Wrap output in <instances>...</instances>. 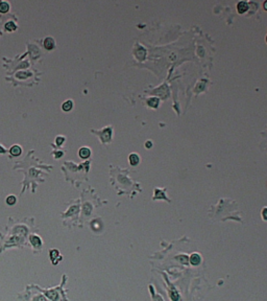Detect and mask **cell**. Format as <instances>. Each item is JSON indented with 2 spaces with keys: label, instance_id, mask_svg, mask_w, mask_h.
Instances as JSON below:
<instances>
[{
  "label": "cell",
  "instance_id": "cell-17",
  "mask_svg": "<svg viewBox=\"0 0 267 301\" xmlns=\"http://www.w3.org/2000/svg\"><path fill=\"white\" fill-rule=\"evenodd\" d=\"M145 145H146L147 147H151V142H150V141H147V143L145 144Z\"/></svg>",
  "mask_w": 267,
  "mask_h": 301
},
{
  "label": "cell",
  "instance_id": "cell-12",
  "mask_svg": "<svg viewBox=\"0 0 267 301\" xmlns=\"http://www.w3.org/2000/svg\"><path fill=\"white\" fill-rule=\"evenodd\" d=\"M17 199L15 196H10V197L6 198V203H8V205H14L15 203H16Z\"/></svg>",
  "mask_w": 267,
  "mask_h": 301
},
{
  "label": "cell",
  "instance_id": "cell-13",
  "mask_svg": "<svg viewBox=\"0 0 267 301\" xmlns=\"http://www.w3.org/2000/svg\"><path fill=\"white\" fill-rule=\"evenodd\" d=\"M158 104H159L158 98H150L149 101H148V105H149L150 107H153V108H155V107L158 106Z\"/></svg>",
  "mask_w": 267,
  "mask_h": 301
},
{
  "label": "cell",
  "instance_id": "cell-4",
  "mask_svg": "<svg viewBox=\"0 0 267 301\" xmlns=\"http://www.w3.org/2000/svg\"><path fill=\"white\" fill-rule=\"evenodd\" d=\"M44 46H45L46 49H52L54 47V41L52 38H46L45 40H44Z\"/></svg>",
  "mask_w": 267,
  "mask_h": 301
},
{
  "label": "cell",
  "instance_id": "cell-14",
  "mask_svg": "<svg viewBox=\"0 0 267 301\" xmlns=\"http://www.w3.org/2000/svg\"><path fill=\"white\" fill-rule=\"evenodd\" d=\"M58 255H59V251H58V250H52V251H50V256H51V258H52V259L55 258V257H56Z\"/></svg>",
  "mask_w": 267,
  "mask_h": 301
},
{
  "label": "cell",
  "instance_id": "cell-11",
  "mask_svg": "<svg viewBox=\"0 0 267 301\" xmlns=\"http://www.w3.org/2000/svg\"><path fill=\"white\" fill-rule=\"evenodd\" d=\"M46 295L48 296L49 298H50L51 300H53V301H55L56 299H58V294H56L55 292H54V291H50V292H47V293H46Z\"/></svg>",
  "mask_w": 267,
  "mask_h": 301
},
{
  "label": "cell",
  "instance_id": "cell-20",
  "mask_svg": "<svg viewBox=\"0 0 267 301\" xmlns=\"http://www.w3.org/2000/svg\"><path fill=\"white\" fill-rule=\"evenodd\" d=\"M266 41H267V37H266Z\"/></svg>",
  "mask_w": 267,
  "mask_h": 301
},
{
  "label": "cell",
  "instance_id": "cell-8",
  "mask_svg": "<svg viewBox=\"0 0 267 301\" xmlns=\"http://www.w3.org/2000/svg\"><path fill=\"white\" fill-rule=\"evenodd\" d=\"M10 10V4L8 2H0V13H6Z\"/></svg>",
  "mask_w": 267,
  "mask_h": 301
},
{
  "label": "cell",
  "instance_id": "cell-2",
  "mask_svg": "<svg viewBox=\"0 0 267 301\" xmlns=\"http://www.w3.org/2000/svg\"><path fill=\"white\" fill-rule=\"evenodd\" d=\"M249 10V4L245 2V1H241V2L238 3L237 6V11L239 14H243L245 13L246 11Z\"/></svg>",
  "mask_w": 267,
  "mask_h": 301
},
{
  "label": "cell",
  "instance_id": "cell-5",
  "mask_svg": "<svg viewBox=\"0 0 267 301\" xmlns=\"http://www.w3.org/2000/svg\"><path fill=\"white\" fill-rule=\"evenodd\" d=\"M30 242L35 247H40L42 245V242H41V238L37 235H31L30 236Z\"/></svg>",
  "mask_w": 267,
  "mask_h": 301
},
{
  "label": "cell",
  "instance_id": "cell-15",
  "mask_svg": "<svg viewBox=\"0 0 267 301\" xmlns=\"http://www.w3.org/2000/svg\"><path fill=\"white\" fill-rule=\"evenodd\" d=\"M262 216H263V218H264L265 220H267V208L263 209V211H262Z\"/></svg>",
  "mask_w": 267,
  "mask_h": 301
},
{
  "label": "cell",
  "instance_id": "cell-6",
  "mask_svg": "<svg viewBox=\"0 0 267 301\" xmlns=\"http://www.w3.org/2000/svg\"><path fill=\"white\" fill-rule=\"evenodd\" d=\"M22 149L21 147H19V145H13L10 149V153H11L13 156H19V155L21 154Z\"/></svg>",
  "mask_w": 267,
  "mask_h": 301
},
{
  "label": "cell",
  "instance_id": "cell-10",
  "mask_svg": "<svg viewBox=\"0 0 267 301\" xmlns=\"http://www.w3.org/2000/svg\"><path fill=\"white\" fill-rule=\"evenodd\" d=\"M72 106H73L72 101H67L63 104V110H64V111H70V110L72 109Z\"/></svg>",
  "mask_w": 267,
  "mask_h": 301
},
{
  "label": "cell",
  "instance_id": "cell-1",
  "mask_svg": "<svg viewBox=\"0 0 267 301\" xmlns=\"http://www.w3.org/2000/svg\"><path fill=\"white\" fill-rule=\"evenodd\" d=\"M189 260L193 266H197V264H199L200 260H201V257H200V255L198 253H193L192 255L190 256Z\"/></svg>",
  "mask_w": 267,
  "mask_h": 301
},
{
  "label": "cell",
  "instance_id": "cell-19",
  "mask_svg": "<svg viewBox=\"0 0 267 301\" xmlns=\"http://www.w3.org/2000/svg\"><path fill=\"white\" fill-rule=\"evenodd\" d=\"M264 8L267 11V1H265L264 2Z\"/></svg>",
  "mask_w": 267,
  "mask_h": 301
},
{
  "label": "cell",
  "instance_id": "cell-3",
  "mask_svg": "<svg viewBox=\"0 0 267 301\" xmlns=\"http://www.w3.org/2000/svg\"><path fill=\"white\" fill-rule=\"evenodd\" d=\"M79 157L80 158H83V159H86V158H88L90 157V155H91V151H90V149H88V147H81V149H79Z\"/></svg>",
  "mask_w": 267,
  "mask_h": 301
},
{
  "label": "cell",
  "instance_id": "cell-16",
  "mask_svg": "<svg viewBox=\"0 0 267 301\" xmlns=\"http://www.w3.org/2000/svg\"><path fill=\"white\" fill-rule=\"evenodd\" d=\"M63 141H64V138H63V137H58V138H56V144H62Z\"/></svg>",
  "mask_w": 267,
  "mask_h": 301
},
{
  "label": "cell",
  "instance_id": "cell-9",
  "mask_svg": "<svg viewBox=\"0 0 267 301\" xmlns=\"http://www.w3.org/2000/svg\"><path fill=\"white\" fill-rule=\"evenodd\" d=\"M17 28V25L15 24V22L13 21H8V23L5 24V30H10V32H13Z\"/></svg>",
  "mask_w": 267,
  "mask_h": 301
},
{
  "label": "cell",
  "instance_id": "cell-18",
  "mask_svg": "<svg viewBox=\"0 0 267 301\" xmlns=\"http://www.w3.org/2000/svg\"><path fill=\"white\" fill-rule=\"evenodd\" d=\"M5 151H4V149H3L2 147H0V153H4Z\"/></svg>",
  "mask_w": 267,
  "mask_h": 301
},
{
  "label": "cell",
  "instance_id": "cell-7",
  "mask_svg": "<svg viewBox=\"0 0 267 301\" xmlns=\"http://www.w3.org/2000/svg\"><path fill=\"white\" fill-rule=\"evenodd\" d=\"M129 163L131 165H137L139 163V156L136 154H131L129 156Z\"/></svg>",
  "mask_w": 267,
  "mask_h": 301
}]
</instances>
